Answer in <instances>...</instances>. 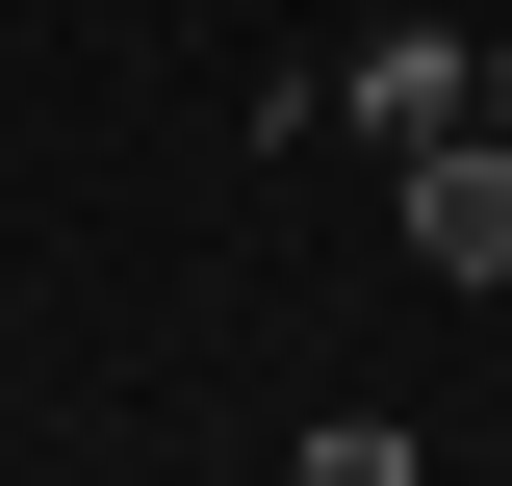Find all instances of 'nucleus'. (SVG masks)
Instances as JSON below:
<instances>
[{
	"label": "nucleus",
	"instance_id": "obj_1",
	"mask_svg": "<svg viewBox=\"0 0 512 486\" xmlns=\"http://www.w3.org/2000/svg\"><path fill=\"white\" fill-rule=\"evenodd\" d=\"M384 231H410V282H461V307H487V282H512V128L384 154Z\"/></svg>",
	"mask_w": 512,
	"mask_h": 486
},
{
	"label": "nucleus",
	"instance_id": "obj_2",
	"mask_svg": "<svg viewBox=\"0 0 512 486\" xmlns=\"http://www.w3.org/2000/svg\"><path fill=\"white\" fill-rule=\"evenodd\" d=\"M333 128H359V154H436V128H487V52H461V26H359V52H333Z\"/></svg>",
	"mask_w": 512,
	"mask_h": 486
},
{
	"label": "nucleus",
	"instance_id": "obj_3",
	"mask_svg": "<svg viewBox=\"0 0 512 486\" xmlns=\"http://www.w3.org/2000/svg\"><path fill=\"white\" fill-rule=\"evenodd\" d=\"M487 128H512V52H487Z\"/></svg>",
	"mask_w": 512,
	"mask_h": 486
}]
</instances>
